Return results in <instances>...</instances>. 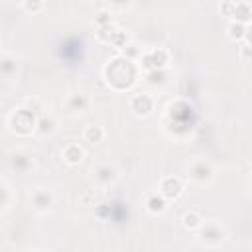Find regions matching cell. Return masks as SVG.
<instances>
[{"label": "cell", "mask_w": 252, "mask_h": 252, "mask_svg": "<svg viewBox=\"0 0 252 252\" xmlns=\"http://www.w3.org/2000/svg\"><path fill=\"white\" fill-rule=\"evenodd\" d=\"M106 81L108 85L116 87V81H126V85L130 87L134 81H136V67L132 65L130 59H124V57H116L112 61H108V67H106Z\"/></svg>", "instance_id": "1"}, {"label": "cell", "mask_w": 252, "mask_h": 252, "mask_svg": "<svg viewBox=\"0 0 252 252\" xmlns=\"http://www.w3.org/2000/svg\"><path fill=\"white\" fill-rule=\"evenodd\" d=\"M14 122H18V126H14V128H10L12 132H16V134H30L33 128H35V118H33V114H32V110H28V108H18L16 112H12L10 114V118H8V124H14Z\"/></svg>", "instance_id": "2"}, {"label": "cell", "mask_w": 252, "mask_h": 252, "mask_svg": "<svg viewBox=\"0 0 252 252\" xmlns=\"http://www.w3.org/2000/svg\"><path fill=\"white\" fill-rule=\"evenodd\" d=\"M215 224H217V222H209V224L203 226V230H201V242H205V244H209V246H213L215 242H217V244L222 242L224 232H222L220 226L217 228V232H213V230H215Z\"/></svg>", "instance_id": "3"}, {"label": "cell", "mask_w": 252, "mask_h": 252, "mask_svg": "<svg viewBox=\"0 0 252 252\" xmlns=\"http://www.w3.org/2000/svg\"><path fill=\"white\" fill-rule=\"evenodd\" d=\"M161 195H165V197H179L181 195V191H183V185H181V181L177 179V177H165L163 181H161Z\"/></svg>", "instance_id": "4"}, {"label": "cell", "mask_w": 252, "mask_h": 252, "mask_svg": "<svg viewBox=\"0 0 252 252\" xmlns=\"http://www.w3.org/2000/svg\"><path fill=\"white\" fill-rule=\"evenodd\" d=\"M191 179H195L197 183H205V181H209L211 179V169H209V165L205 163V161H197V163H193V167H191Z\"/></svg>", "instance_id": "5"}, {"label": "cell", "mask_w": 252, "mask_h": 252, "mask_svg": "<svg viewBox=\"0 0 252 252\" xmlns=\"http://www.w3.org/2000/svg\"><path fill=\"white\" fill-rule=\"evenodd\" d=\"M32 205L37 211H47L49 205H51V195L47 191H43V189H37L33 193V197H32Z\"/></svg>", "instance_id": "6"}, {"label": "cell", "mask_w": 252, "mask_h": 252, "mask_svg": "<svg viewBox=\"0 0 252 252\" xmlns=\"http://www.w3.org/2000/svg\"><path fill=\"white\" fill-rule=\"evenodd\" d=\"M183 224H185L187 228L201 226V217H199V215H195V213H187V215L183 217Z\"/></svg>", "instance_id": "7"}]
</instances>
